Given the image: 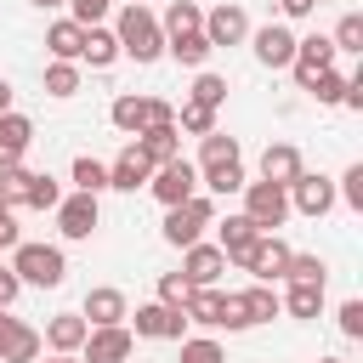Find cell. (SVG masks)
I'll list each match as a JSON object with an SVG mask.
<instances>
[{
  "instance_id": "cell-38",
  "label": "cell",
  "mask_w": 363,
  "mask_h": 363,
  "mask_svg": "<svg viewBox=\"0 0 363 363\" xmlns=\"http://www.w3.org/2000/svg\"><path fill=\"white\" fill-rule=\"evenodd\" d=\"M335 51H346V57H363V11H346L340 23H335Z\"/></svg>"
},
{
  "instance_id": "cell-44",
  "label": "cell",
  "mask_w": 363,
  "mask_h": 363,
  "mask_svg": "<svg viewBox=\"0 0 363 363\" xmlns=\"http://www.w3.org/2000/svg\"><path fill=\"white\" fill-rule=\"evenodd\" d=\"M335 323H340V335H346V340H363V301H357V295H352V301H340Z\"/></svg>"
},
{
  "instance_id": "cell-31",
  "label": "cell",
  "mask_w": 363,
  "mask_h": 363,
  "mask_svg": "<svg viewBox=\"0 0 363 363\" xmlns=\"http://www.w3.org/2000/svg\"><path fill=\"white\" fill-rule=\"evenodd\" d=\"M182 312H187V323H199V329H221V289H216V284L193 289Z\"/></svg>"
},
{
  "instance_id": "cell-27",
  "label": "cell",
  "mask_w": 363,
  "mask_h": 363,
  "mask_svg": "<svg viewBox=\"0 0 363 363\" xmlns=\"http://www.w3.org/2000/svg\"><path fill=\"white\" fill-rule=\"evenodd\" d=\"M79 62H91V68H113V62H119V40H113V28L91 23V28H85V45H79Z\"/></svg>"
},
{
  "instance_id": "cell-51",
  "label": "cell",
  "mask_w": 363,
  "mask_h": 363,
  "mask_svg": "<svg viewBox=\"0 0 363 363\" xmlns=\"http://www.w3.org/2000/svg\"><path fill=\"white\" fill-rule=\"evenodd\" d=\"M11 108V79H0V113Z\"/></svg>"
},
{
  "instance_id": "cell-29",
  "label": "cell",
  "mask_w": 363,
  "mask_h": 363,
  "mask_svg": "<svg viewBox=\"0 0 363 363\" xmlns=\"http://www.w3.org/2000/svg\"><path fill=\"white\" fill-rule=\"evenodd\" d=\"M57 199H62V182H57L51 170H28L23 204H17V210H57Z\"/></svg>"
},
{
  "instance_id": "cell-8",
  "label": "cell",
  "mask_w": 363,
  "mask_h": 363,
  "mask_svg": "<svg viewBox=\"0 0 363 363\" xmlns=\"http://www.w3.org/2000/svg\"><path fill=\"white\" fill-rule=\"evenodd\" d=\"M244 216L261 227V233H278L289 221V193L278 182H244Z\"/></svg>"
},
{
  "instance_id": "cell-28",
  "label": "cell",
  "mask_w": 363,
  "mask_h": 363,
  "mask_svg": "<svg viewBox=\"0 0 363 363\" xmlns=\"http://www.w3.org/2000/svg\"><path fill=\"white\" fill-rule=\"evenodd\" d=\"M130 142H136L153 164H164V159H176V153H182V130H176V125H147V130H142V136H130Z\"/></svg>"
},
{
  "instance_id": "cell-22",
  "label": "cell",
  "mask_w": 363,
  "mask_h": 363,
  "mask_svg": "<svg viewBox=\"0 0 363 363\" xmlns=\"http://www.w3.org/2000/svg\"><path fill=\"white\" fill-rule=\"evenodd\" d=\"M244 159H227V164H199V187H210V199H233L244 193Z\"/></svg>"
},
{
  "instance_id": "cell-37",
  "label": "cell",
  "mask_w": 363,
  "mask_h": 363,
  "mask_svg": "<svg viewBox=\"0 0 363 363\" xmlns=\"http://www.w3.org/2000/svg\"><path fill=\"white\" fill-rule=\"evenodd\" d=\"M176 363H227V346L210 335H182V357Z\"/></svg>"
},
{
  "instance_id": "cell-48",
  "label": "cell",
  "mask_w": 363,
  "mask_h": 363,
  "mask_svg": "<svg viewBox=\"0 0 363 363\" xmlns=\"http://www.w3.org/2000/svg\"><path fill=\"white\" fill-rule=\"evenodd\" d=\"M17 295H23V278L0 261V306H17Z\"/></svg>"
},
{
  "instance_id": "cell-40",
  "label": "cell",
  "mask_w": 363,
  "mask_h": 363,
  "mask_svg": "<svg viewBox=\"0 0 363 363\" xmlns=\"http://www.w3.org/2000/svg\"><path fill=\"white\" fill-rule=\"evenodd\" d=\"M176 130H182V136H210V130H216V108H204V102H182Z\"/></svg>"
},
{
  "instance_id": "cell-45",
  "label": "cell",
  "mask_w": 363,
  "mask_h": 363,
  "mask_svg": "<svg viewBox=\"0 0 363 363\" xmlns=\"http://www.w3.org/2000/svg\"><path fill=\"white\" fill-rule=\"evenodd\" d=\"M113 11V0H68V17L79 23V28H91V23H102Z\"/></svg>"
},
{
  "instance_id": "cell-52",
  "label": "cell",
  "mask_w": 363,
  "mask_h": 363,
  "mask_svg": "<svg viewBox=\"0 0 363 363\" xmlns=\"http://www.w3.org/2000/svg\"><path fill=\"white\" fill-rule=\"evenodd\" d=\"M28 6H40V11H57V6H68V0H28Z\"/></svg>"
},
{
  "instance_id": "cell-9",
  "label": "cell",
  "mask_w": 363,
  "mask_h": 363,
  "mask_svg": "<svg viewBox=\"0 0 363 363\" xmlns=\"http://www.w3.org/2000/svg\"><path fill=\"white\" fill-rule=\"evenodd\" d=\"M284 193H289V216H306V221H318V216H329V210L340 204V199H335V182H329V176H312V170H301Z\"/></svg>"
},
{
  "instance_id": "cell-39",
  "label": "cell",
  "mask_w": 363,
  "mask_h": 363,
  "mask_svg": "<svg viewBox=\"0 0 363 363\" xmlns=\"http://www.w3.org/2000/svg\"><path fill=\"white\" fill-rule=\"evenodd\" d=\"M187 102L221 108V102H227V79H221V74H210V68H199V74H193V91H187Z\"/></svg>"
},
{
  "instance_id": "cell-41",
  "label": "cell",
  "mask_w": 363,
  "mask_h": 363,
  "mask_svg": "<svg viewBox=\"0 0 363 363\" xmlns=\"http://www.w3.org/2000/svg\"><path fill=\"white\" fill-rule=\"evenodd\" d=\"M346 79H352V74H340V68H323V74H318L306 91H312L323 108H340V96H346Z\"/></svg>"
},
{
  "instance_id": "cell-24",
  "label": "cell",
  "mask_w": 363,
  "mask_h": 363,
  "mask_svg": "<svg viewBox=\"0 0 363 363\" xmlns=\"http://www.w3.org/2000/svg\"><path fill=\"white\" fill-rule=\"evenodd\" d=\"M28 142H34V119L17 113V108H6L0 113V159H23Z\"/></svg>"
},
{
  "instance_id": "cell-32",
  "label": "cell",
  "mask_w": 363,
  "mask_h": 363,
  "mask_svg": "<svg viewBox=\"0 0 363 363\" xmlns=\"http://www.w3.org/2000/svg\"><path fill=\"white\" fill-rule=\"evenodd\" d=\"M199 23H204V6H199V0H170V6H164V17H159L164 40H170V34H193Z\"/></svg>"
},
{
  "instance_id": "cell-1",
  "label": "cell",
  "mask_w": 363,
  "mask_h": 363,
  "mask_svg": "<svg viewBox=\"0 0 363 363\" xmlns=\"http://www.w3.org/2000/svg\"><path fill=\"white\" fill-rule=\"evenodd\" d=\"M113 40H119V57H130V62H159L164 57V28H159V17L142 6V0H130V6H119V23H113Z\"/></svg>"
},
{
  "instance_id": "cell-3",
  "label": "cell",
  "mask_w": 363,
  "mask_h": 363,
  "mask_svg": "<svg viewBox=\"0 0 363 363\" xmlns=\"http://www.w3.org/2000/svg\"><path fill=\"white\" fill-rule=\"evenodd\" d=\"M204 227H216V199H210V193H193V199H182V204H164L159 238H164L170 250H187V244L204 238Z\"/></svg>"
},
{
  "instance_id": "cell-12",
  "label": "cell",
  "mask_w": 363,
  "mask_h": 363,
  "mask_svg": "<svg viewBox=\"0 0 363 363\" xmlns=\"http://www.w3.org/2000/svg\"><path fill=\"white\" fill-rule=\"evenodd\" d=\"M335 57H340V51H335V40H329V34H295V62H289L295 85L306 91L323 68H335Z\"/></svg>"
},
{
  "instance_id": "cell-21",
  "label": "cell",
  "mask_w": 363,
  "mask_h": 363,
  "mask_svg": "<svg viewBox=\"0 0 363 363\" xmlns=\"http://www.w3.org/2000/svg\"><path fill=\"white\" fill-rule=\"evenodd\" d=\"M85 335H91V323L79 318V312H57V318H45V352H79L85 346Z\"/></svg>"
},
{
  "instance_id": "cell-53",
  "label": "cell",
  "mask_w": 363,
  "mask_h": 363,
  "mask_svg": "<svg viewBox=\"0 0 363 363\" xmlns=\"http://www.w3.org/2000/svg\"><path fill=\"white\" fill-rule=\"evenodd\" d=\"M312 363H340V357H312Z\"/></svg>"
},
{
  "instance_id": "cell-10",
  "label": "cell",
  "mask_w": 363,
  "mask_h": 363,
  "mask_svg": "<svg viewBox=\"0 0 363 363\" xmlns=\"http://www.w3.org/2000/svg\"><path fill=\"white\" fill-rule=\"evenodd\" d=\"M199 28H204V40H210L216 51H227V45H244V40H250V11H244L238 0H221V6L204 11Z\"/></svg>"
},
{
  "instance_id": "cell-54",
  "label": "cell",
  "mask_w": 363,
  "mask_h": 363,
  "mask_svg": "<svg viewBox=\"0 0 363 363\" xmlns=\"http://www.w3.org/2000/svg\"><path fill=\"white\" fill-rule=\"evenodd\" d=\"M312 6H335V0H312Z\"/></svg>"
},
{
  "instance_id": "cell-33",
  "label": "cell",
  "mask_w": 363,
  "mask_h": 363,
  "mask_svg": "<svg viewBox=\"0 0 363 363\" xmlns=\"http://www.w3.org/2000/svg\"><path fill=\"white\" fill-rule=\"evenodd\" d=\"M45 96H57V102H68V96H79V62H45Z\"/></svg>"
},
{
  "instance_id": "cell-16",
  "label": "cell",
  "mask_w": 363,
  "mask_h": 363,
  "mask_svg": "<svg viewBox=\"0 0 363 363\" xmlns=\"http://www.w3.org/2000/svg\"><path fill=\"white\" fill-rule=\"evenodd\" d=\"M125 312H130V301H125L119 284H96V289H85V301H79V318H85L91 329H102V323H125Z\"/></svg>"
},
{
  "instance_id": "cell-19",
  "label": "cell",
  "mask_w": 363,
  "mask_h": 363,
  "mask_svg": "<svg viewBox=\"0 0 363 363\" xmlns=\"http://www.w3.org/2000/svg\"><path fill=\"white\" fill-rule=\"evenodd\" d=\"M284 267H289V244L278 233H261L250 261H244V272H255V284H272V278H284Z\"/></svg>"
},
{
  "instance_id": "cell-5",
  "label": "cell",
  "mask_w": 363,
  "mask_h": 363,
  "mask_svg": "<svg viewBox=\"0 0 363 363\" xmlns=\"http://www.w3.org/2000/svg\"><path fill=\"white\" fill-rule=\"evenodd\" d=\"M125 329L136 340H182L187 335V312L182 306H164V301H142L136 312H125Z\"/></svg>"
},
{
  "instance_id": "cell-35",
  "label": "cell",
  "mask_w": 363,
  "mask_h": 363,
  "mask_svg": "<svg viewBox=\"0 0 363 363\" xmlns=\"http://www.w3.org/2000/svg\"><path fill=\"white\" fill-rule=\"evenodd\" d=\"M227 159H244L238 136H227V130H210V136H199V159H193V164H227Z\"/></svg>"
},
{
  "instance_id": "cell-43",
  "label": "cell",
  "mask_w": 363,
  "mask_h": 363,
  "mask_svg": "<svg viewBox=\"0 0 363 363\" xmlns=\"http://www.w3.org/2000/svg\"><path fill=\"white\" fill-rule=\"evenodd\" d=\"M187 295H193V284L182 272H159V301L164 306H187Z\"/></svg>"
},
{
  "instance_id": "cell-36",
  "label": "cell",
  "mask_w": 363,
  "mask_h": 363,
  "mask_svg": "<svg viewBox=\"0 0 363 363\" xmlns=\"http://www.w3.org/2000/svg\"><path fill=\"white\" fill-rule=\"evenodd\" d=\"M284 284H329V261H323V255H301V250H289Z\"/></svg>"
},
{
  "instance_id": "cell-50",
  "label": "cell",
  "mask_w": 363,
  "mask_h": 363,
  "mask_svg": "<svg viewBox=\"0 0 363 363\" xmlns=\"http://www.w3.org/2000/svg\"><path fill=\"white\" fill-rule=\"evenodd\" d=\"M34 363H79V352H51V357H45V352H40V357H34Z\"/></svg>"
},
{
  "instance_id": "cell-25",
  "label": "cell",
  "mask_w": 363,
  "mask_h": 363,
  "mask_svg": "<svg viewBox=\"0 0 363 363\" xmlns=\"http://www.w3.org/2000/svg\"><path fill=\"white\" fill-rule=\"evenodd\" d=\"M79 45H85V28H79L74 17H57V23L45 28V51H51L57 62H79Z\"/></svg>"
},
{
  "instance_id": "cell-26",
  "label": "cell",
  "mask_w": 363,
  "mask_h": 363,
  "mask_svg": "<svg viewBox=\"0 0 363 363\" xmlns=\"http://www.w3.org/2000/svg\"><path fill=\"white\" fill-rule=\"evenodd\" d=\"M210 51H216V45L204 40V28H193V34H170V40H164V57H176V62L193 68V74L210 62Z\"/></svg>"
},
{
  "instance_id": "cell-20",
  "label": "cell",
  "mask_w": 363,
  "mask_h": 363,
  "mask_svg": "<svg viewBox=\"0 0 363 363\" xmlns=\"http://www.w3.org/2000/svg\"><path fill=\"white\" fill-rule=\"evenodd\" d=\"M301 170H306V159H301V147H295V142H267V147H261V182L289 187Z\"/></svg>"
},
{
  "instance_id": "cell-18",
  "label": "cell",
  "mask_w": 363,
  "mask_h": 363,
  "mask_svg": "<svg viewBox=\"0 0 363 363\" xmlns=\"http://www.w3.org/2000/svg\"><path fill=\"white\" fill-rule=\"evenodd\" d=\"M147 176H153V159H147L136 142H125V147H119V159L108 164V187H119V193H136V187H147Z\"/></svg>"
},
{
  "instance_id": "cell-11",
  "label": "cell",
  "mask_w": 363,
  "mask_h": 363,
  "mask_svg": "<svg viewBox=\"0 0 363 363\" xmlns=\"http://www.w3.org/2000/svg\"><path fill=\"white\" fill-rule=\"evenodd\" d=\"M96 221H102V210H96V193H62L57 199V233L68 238V244H79V238H91L96 233Z\"/></svg>"
},
{
  "instance_id": "cell-14",
  "label": "cell",
  "mask_w": 363,
  "mask_h": 363,
  "mask_svg": "<svg viewBox=\"0 0 363 363\" xmlns=\"http://www.w3.org/2000/svg\"><path fill=\"white\" fill-rule=\"evenodd\" d=\"M45 352L40 329H28L23 318H11V306H0V363H34Z\"/></svg>"
},
{
  "instance_id": "cell-15",
  "label": "cell",
  "mask_w": 363,
  "mask_h": 363,
  "mask_svg": "<svg viewBox=\"0 0 363 363\" xmlns=\"http://www.w3.org/2000/svg\"><path fill=\"white\" fill-rule=\"evenodd\" d=\"M216 227H221V255H227V267H244L250 261V250H255V238H261V227L244 216V210H233V216H216Z\"/></svg>"
},
{
  "instance_id": "cell-42",
  "label": "cell",
  "mask_w": 363,
  "mask_h": 363,
  "mask_svg": "<svg viewBox=\"0 0 363 363\" xmlns=\"http://www.w3.org/2000/svg\"><path fill=\"white\" fill-rule=\"evenodd\" d=\"M335 199H340L346 210H357V216H363V164H346V176H340V187H335Z\"/></svg>"
},
{
  "instance_id": "cell-17",
  "label": "cell",
  "mask_w": 363,
  "mask_h": 363,
  "mask_svg": "<svg viewBox=\"0 0 363 363\" xmlns=\"http://www.w3.org/2000/svg\"><path fill=\"white\" fill-rule=\"evenodd\" d=\"M221 272H227V255H221V244H204V238H199V244H187V250H182V278H187L193 289L216 284Z\"/></svg>"
},
{
  "instance_id": "cell-34",
  "label": "cell",
  "mask_w": 363,
  "mask_h": 363,
  "mask_svg": "<svg viewBox=\"0 0 363 363\" xmlns=\"http://www.w3.org/2000/svg\"><path fill=\"white\" fill-rule=\"evenodd\" d=\"M68 182H74L79 193H96V199H102V193H108V164L91 159V153H79V159L68 164Z\"/></svg>"
},
{
  "instance_id": "cell-47",
  "label": "cell",
  "mask_w": 363,
  "mask_h": 363,
  "mask_svg": "<svg viewBox=\"0 0 363 363\" xmlns=\"http://www.w3.org/2000/svg\"><path fill=\"white\" fill-rule=\"evenodd\" d=\"M221 329H233V335H238V329H250V323H244V306H238V295H221Z\"/></svg>"
},
{
  "instance_id": "cell-4",
  "label": "cell",
  "mask_w": 363,
  "mask_h": 363,
  "mask_svg": "<svg viewBox=\"0 0 363 363\" xmlns=\"http://www.w3.org/2000/svg\"><path fill=\"white\" fill-rule=\"evenodd\" d=\"M108 119H113V130H119V136H142L147 125H176V108H170L164 96L119 91V96H113V108H108Z\"/></svg>"
},
{
  "instance_id": "cell-23",
  "label": "cell",
  "mask_w": 363,
  "mask_h": 363,
  "mask_svg": "<svg viewBox=\"0 0 363 363\" xmlns=\"http://www.w3.org/2000/svg\"><path fill=\"white\" fill-rule=\"evenodd\" d=\"M323 289H329V284H289V289L278 295V312L312 323V318H323Z\"/></svg>"
},
{
  "instance_id": "cell-46",
  "label": "cell",
  "mask_w": 363,
  "mask_h": 363,
  "mask_svg": "<svg viewBox=\"0 0 363 363\" xmlns=\"http://www.w3.org/2000/svg\"><path fill=\"white\" fill-rule=\"evenodd\" d=\"M23 244V233H17V210L0 199V250H17Z\"/></svg>"
},
{
  "instance_id": "cell-49",
  "label": "cell",
  "mask_w": 363,
  "mask_h": 363,
  "mask_svg": "<svg viewBox=\"0 0 363 363\" xmlns=\"http://www.w3.org/2000/svg\"><path fill=\"white\" fill-rule=\"evenodd\" d=\"M312 11H318L312 0H278V17H284V23H301V17H312Z\"/></svg>"
},
{
  "instance_id": "cell-7",
  "label": "cell",
  "mask_w": 363,
  "mask_h": 363,
  "mask_svg": "<svg viewBox=\"0 0 363 363\" xmlns=\"http://www.w3.org/2000/svg\"><path fill=\"white\" fill-rule=\"evenodd\" d=\"M147 193L159 199V204H182V199H193L199 193V164L193 159H164V164H153V176H147Z\"/></svg>"
},
{
  "instance_id": "cell-2",
  "label": "cell",
  "mask_w": 363,
  "mask_h": 363,
  "mask_svg": "<svg viewBox=\"0 0 363 363\" xmlns=\"http://www.w3.org/2000/svg\"><path fill=\"white\" fill-rule=\"evenodd\" d=\"M17 278H23V289H62V278H68V255H62V244H17L11 250V261H6Z\"/></svg>"
},
{
  "instance_id": "cell-13",
  "label": "cell",
  "mask_w": 363,
  "mask_h": 363,
  "mask_svg": "<svg viewBox=\"0 0 363 363\" xmlns=\"http://www.w3.org/2000/svg\"><path fill=\"white\" fill-rule=\"evenodd\" d=\"M130 352H136V335H130L125 323H102V329L85 335L79 363H130Z\"/></svg>"
},
{
  "instance_id": "cell-6",
  "label": "cell",
  "mask_w": 363,
  "mask_h": 363,
  "mask_svg": "<svg viewBox=\"0 0 363 363\" xmlns=\"http://www.w3.org/2000/svg\"><path fill=\"white\" fill-rule=\"evenodd\" d=\"M250 51H255V62L261 68H289L295 62V28L284 23V17H272V23H261V28H250V40H244Z\"/></svg>"
},
{
  "instance_id": "cell-30",
  "label": "cell",
  "mask_w": 363,
  "mask_h": 363,
  "mask_svg": "<svg viewBox=\"0 0 363 363\" xmlns=\"http://www.w3.org/2000/svg\"><path fill=\"white\" fill-rule=\"evenodd\" d=\"M238 306H244V323L255 329V323H272L278 318V289L272 284H250V289H238Z\"/></svg>"
}]
</instances>
